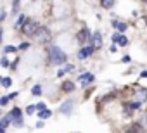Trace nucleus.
<instances>
[{"label":"nucleus","instance_id":"obj_1","mask_svg":"<svg viewBox=\"0 0 147 133\" xmlns=\"http://www.w3.org/2000/svg\"><path fill=\"white\" fill-rule=\"evenodd\" d=\"M50 54V60H52V64H55V66H59V64H62V62H66V54L57 47V45H52L50 47V50H49Z\"/></svg>","mask_w":147,"mask_h":133},{"label":"nucleus","instance_id":"obj_2","mask_svg":"<svg viewBox=\"0 0 147 133\" xmlns=\"http://www.w3.org/2000/svg\"><path fill=\"white\" fill-rule=\"evenodd\" d=\"M40 24L36 23V21H31V19H28L26 23H24V26H23V33L26 35V36H36V33L40 31Z\"/></svg>","mask_w":147,"mask_h":133},{"label":"nucleus","instance_id":"obj_3","mask_svg":"<svg viewBox=\"0 0 147 133\" xmlns=\"http://www.w3.org/2000/svg\"><path fill=\"white\" fill-rule=\"evenodd\" d=\"M9 116H11V119H12V124H14L16 128H23V114H21V109L14 107V109L9 112Z\"/></svg>","mask_w":147,"mask_h":133},{"label":"nucleus","instance_id":"obj_4","mask_svg":"<svg viewBox=\"0 0 147 133\" xmlns=\"http://www.w3.org/2000/svg\"><path fill=\"white\" fill-rule=\"evenodd\" d=\"M35 40H38L40 43H49V42L52 40V35H50V31H49L45 26H42V28H40V31L36 33Z\"/></svg>","mask_w":147,"mask_h":133},{"label":"nucleus","instance_id":"obj_5","mask_svg":"<svg viewBox=\"0 0 147 133\" xmlns=\"http://www.w3.org/2000/svg\"><path fill=\"white\" fill-rule=\"evenodd\" d=\"M94 50H95V47L94 45H88V47H82L80 48V52H78V59H88L92 54H94Z\"/></svg>","mask_w":147,"mask_h":133},{"label":"nucleus","instance_id":"obj_6","mask_svg":"<svg viewBox=\"0 0 147 133\" xmlns=\"http://www.w3.org/2000/svg\"><path fill=\"white\" fill-rule=\"evenodd\" d=\"M111 42L114 43V45H121V47H125V45H128V38L125 36V35H113V38H111Z\"/></svg>","mask_w":147,"mask_h":133},{"label":"nucleus","instance_id":"obj_7","mask_svg":"<svg viewBox=\"0 0 147 133\" xmlns=\"http://www.w3.org/2000/svg\"><path fill=\"white\" fill-rule=\"evenodd\" d=\"M94 81V75L92 73H83L82 76H80V85L82 87H87V85H90Z\"/></svg>","mask_w":147,"mask_h":133},{"label":"nucleus","instance_id":"obj_8","mask_svg":"<svg viewBox=\"0 0 147 133\" xmlns=\"http://www.w3.org/2000/svg\"><path fill=\"white\" fill-rule=\"evenodd\" d=\"M73 105H75V102L73 100H66L62 105H61V114H71V111H73Z\"/></svg>","mask_w":147,"mask_h":133},{"label":"nucleus","instance_id":"obj_9","mask_svg":"<svg viewBox=\"0 0 147 133\" xmlns=\"http://www.w3.org/2000/svg\"><path fill=\"white\" fill-rule=\"evenodd\" d=\"M78 40H80V43H85V42L92 40V35H90V31H88L87 28H83V30L80 31V35H78Z\"/></svg>","mask_w":147,"mask_h":133},{"label":"nucleus","instance_id":"obj_10","mask_svg":"<svg viewBox=\"0 0 147 133\" xmlns=\"http://www.w3.org/2000/svg\"><path fill=\"white\" fill-rule=\"evenodd\" d=\"M92 45L94 47H102V35H100V31H95V33H92Z\"/></svg>","mask_w":147,"mask_h":133},{"label":"nucleus","instance_id":"obj_11","mask_svg":"<svg viewBox=\"0 0 147 133\" xmlns=\"http://www.w3.org/2000/svg\"><path fill=\"white\" fill-rule=\"evenodd\" d=\"M113 26L118 30V31H126V23H119V21H113Z\"/></svg>","mask_w":147,"mask_h":133},{"label":"nucleus","instance_id":"obj_12","mask_svg":"<svg viewBox=\"0 0 147 133\" xmlns=\"http://www.w3.org/2000/svg\"><path fill=\"white\" fill-rule=\"evenodd\" d=\"M42 92H43L42 85H35V87L31 88V93H33V97H40V95H42Z\"/></svg>","mask_w":147,"mask_h":133},{"label":"nucleus","instance_id":"obj_13","mask_svg":"<svg viewBox=\"0 0 147 133\" xmlns=\"http://www.w3.org/2000/svg\"><path fill=\"white\" fill-rule=\"evenodd\" d=\"M62 90H64V92H73V90H75V83L64 81V83H62Z\"/></svg>","mask_w":147,"mask_h":133},{"label":"nucleus","instance_id":"obj_14","mask_svg":"<svg viewBox=\"0 0 147 133\" xmlns=\"http://www.w3.org/2000/svg\"><path fill=\"white\" fill-rule=\"evenodd\" d=\"M11 121H12V119H11V116H9V114H7V116H4V118H2V121H0V124H2V130H5V128L11 124Z\"/></svg>","mask_w":147,"mask_h":133},{"label":"nucleus","instance_id":"obj_15","mask_svg":"<svg viewBox=\"0 0 147 133\" xmlns=\"http://www.w3.org/2000/svg\"><path fill=\"white\" fill-rule=\"evenodd\" d=\"M19 7H21V2H12V14L16 16V14H19Z\"/></svg>","mask_w":147,"mask_h":133},{"label":"nucleus","instance_id":"obj_16","mask_svg":"<svg viewBox=\"0 0 147 133\" xmlns=\"http://www.w3.org/2000/svg\"><path fill=\"white\" fill-rule=\"evenodd\" d=\"M11 85H12V80H11L9 76H5V78H2V87H4V88H9Z\"/></svg>","mask_w":147,"mask_h":133},{"label":"nucleus","instance_id":"obj_17","mask_svg":"<svg viewBox=\"0 0 147 133\" xmlns=\"http://www.w3.org/2000/svg\"><path fill=\"white\" fill-rule=\"evenodd\" d=\"M38 116H40V121H43V119H49L52 116V112L50 111H43V112H38Z\"/></svg>","mask_w":147,"mask_h":133},{"label":"nucleus","instance_id":"obj_18","mask_svg":"<svg viewBox=\"0 0 147 133\" xmlns=\"http://www.w3.org/2000/svg\"><path fill=\"white\" fill-rule=\"evenodd\" d=\"M4 52H5V54H12V52H18V47H14V45H7V47H4Z\"/></svg>","mask_w":147,"mask_h":133},{"label":"nucleus","instance_id":"obj_19","mask_svg":"<svg viewBox=\"0 0 147 133\" xmlns=\"http://www.w3.org/2000/svg\"><path fill=\"white\" fill-rule=\"evenodd\" d=\"M35 112H36V105H28L26 114H28V116H31V114H35Z\"/></svg>","mask_w":147,"mask_h":133},{"label":"nucleus","instance_id":"obj_20","mask_svg":"<svg viewBox=\"0 0 147 133\" xmlns=\"http://www.w3.org/2000/svg\"><path fill=\"white\" fill-rule=\"evenodd\" d=\"M36 109H38V112H43V111H47V104H45V102H40V104L36 105Z\"/></svg>","mask_w":147,"mask_h":133},{"label":"nucleus","instance_id":"obj_21","mask_svg":"<svg viewBox=\"0 0 147 133\" xmlns=\"http://www.w3.org/2000/svg\"><path fill=\"white\" fill-rule=\"evenodd\" d=\"M128 133H140V126H138V124H133V126L128 130Z\"/></svg>","mask_w":147,"mask_h":133},{"label":"nucleus","instance_id":"obj_22","mask_svg":"<svg viewBox=\"0 0 147 133\" xmlns=\"http://www.w3.org/2000/svg\"><path fill=\"white\" fill-rule=\"evenodd\" d=\"M62 71H64V73H73V71H75V66H73V64H67Z\"/></svg>","mask_w":147,"mask_h":133},{"label":"nucleus","instance_id":"obj_23","mask_svg":"<svg viewBox=\"0 0 147 133\" xmlns=\"http://www.w3.org/2000/svg\"><path fill=\"white\" fill-rule=\"evenodd\" d=\"M100 5H102L104 9H113V5H114V2H102Z\"/></svg>","mask_w":147,"mask_h":133},{"label":"nucleus","instance_id":"obj_24","mask_svg":"<svg viewBox=\"0 0 147 133\" xmlns=\"http://www.w3.org/2000/svg\"><path fill=\"white\" fill-rule=\"evenodd\" d=\"M0 62H2V66H4V68H9V60H7V57H5V55L2 57V60H0Z\"/></svg>","mask_w":147,"mask_h":133},{"label":"nucleus","instance_id":"obj_25","mask_svg":"<svg viewBox=\"0 0 147 133\" xmlns=\"http://www.w3.org/2000/svg\"><path fill=\"white\" fill-rule=\"evenodd\" d=\"M7 102H9V97H2V99H0V104H2V105H7Z\"/></svg>","mask_w":147,"mask_h":133},{"label":"nucleus","instance_id":"obj_26","mask_svg":"<svg viewBox=\"0 0 147 133\" xmlns=\"http://www.w3.org/2000/svg\"><path fill=\"white\" fill-rule=\"evenodd\" d=\"M28 47H30V43H26V42H24V43H21V45H19V48H21V50H24V48H28Z\"/></svg>","mask_w":147,"mask_h":133},{"label":"nucleus","instance_id":"obj_27","mask_svg":"<svg viewBox=\"0 0 147 133\" xmlns=\"http://www.w3.org/2000/svg\"><path fill=\"white\" fill-rule=\"evenodd\" d=\"M18 95H19V93H18V92H14V93H9V100H12V99H16V97H18Z\"/></svg>","mask_w":147,"mask_h":133},{"label":"nucleus","instance_id":"obj_28","mask_svg":"<svg viewBox=\"0 0 147 133\" xmlns=\"http://www.w3.org/2000/svg\"><path fill=\"white\" fill-rule=\"evenodd\" d=\"M5 19V11H2V14H0V21H4Z\"/></svg>","mask_w":147,"mask_h":133},{"label":"nucleus","instance_id":"obj_29","mask_svg":"<svg viewBox=\"0 0 147 133\" xmlns=\"http://www.w3.org/2000/svg\"><path fill=\"white\" fill-rule=\"evenodd\" d=\"M36 128H43V121H38L36 123Z\"/></svg>","mask_w":147,"mask_h":133},{"label":"nucleus","instance_id":"obj_30","mask_svg":"<svg viewBox=\"0 0 147 133\" xmlns=\"http://www.w3.org/2000/svg\"><path fill=\"white\" fill-rule=\"evenodd\" d=\"M144 126H145V128H147V118H145V119H144Z\"/></svg>","mask_w":147,"mask_h":133},{"label":"nucleus","instance_id":"obj_31","mask_svg":"<svg viewBox=\"0 0 147 133\" xmlns=\"http://www.w3.org/2000/svg\"><path fill=\"white\" fill-rule=\"evenodd\" d=\"M145 118H147V112H145Z\"/></svg>","mask_w":147,"mask_h":133}]
</instances>
